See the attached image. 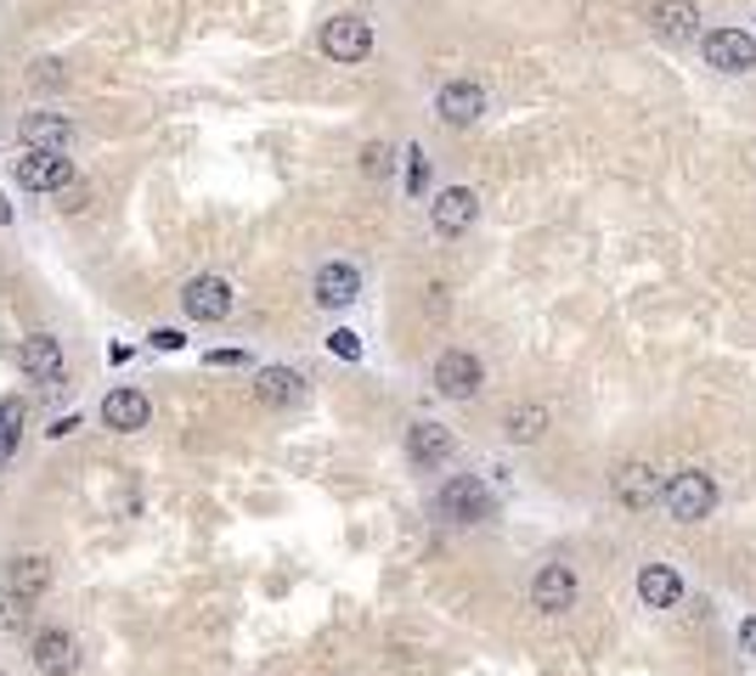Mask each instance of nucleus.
Segmentation results:
<instances>
[{"label":"nucleus","instance_id":"obj_23","mask_svg":"<svg viewBox=\"0 0 756 676\" xmlns=\"http://www.w3.org/2000/svg\"><path fill=\"white\" fill-rule=\"evenodd\" d=\"M23 417H29V406H23L18 395H7V401H0V462H7V457L18 451V434H23Z\"/></svg>","mask_w":756,"mask_h":676},{"label":"nucleus","instance_id":"obj_20","mask_svg":"<svg viewBox=\"0 0 756 676\" xmlns=\"http://www.w3.org/2000/svg\"><path fill=\"white\" fill-rule=\"evenodd\" d=\"M34 665H40L45 676H68V670L79 665L74 637H68V632H40V637H34Z\"/></svg>","mask_w":756,"mask_h":676},{"label":"nucleus","instance_id":"obj_22","mask_svg":"<svg viewBox=\"0 0 756 676\" xmlns=\"http://www.w3.org/2000/svg\"><path fill=\"white\" fill-rule=\"evenodd\" d=\"M503 434H508L514 446H537L542 434H548V406H514L503 417Z\"/></svg>","mask_w":756,"mask_h":676},{"label":"nucleus","instance_id":"obj_2","mask_svg":"<svg viewBox=\"0 0 756 676\" xmlns=\"http://www.w3.org/2000/svg\"><path fill=\"white\" fill-rule=\"evenodd\" d=\"M435 508H441V519H452V524H475V519L492 513V491H486L480 473H452L446 486H441V497H435Z\"/></svg>","mask_w":756,"mask_h":676},{"label":"nucleus","instance_id":"obj_4","mask_svg":"<svg viewBox=\"0 0 756 676\" xmlns=\"http://www.w3.org/2000/svg\"><path fill=\"white\" fill-rule=\"evenodd\" d=\"M576 569L571 564H542L537 581H531V609L537 614H571L576 609Z\"/></svg>","mask_w":756,"mask_h":676},{"label":"nucleus","instance_id":"obj_19","mask_svg":"<svg viewBox=\"0 0 756 676\" xmlns=\"http://www.w3.org/2000/svg\"><path fill=\"white\" fill-rule=\"evenodd\" d=\"M18 135H23V148H45V153H63L74 130H68V119H63V113H23Z\"/></svg>","mask_w":756,"mask_h":676},{"label":"nucleus","instance_id":"obj_27","mask_svg":"<svg viewBox=\"0 0 756 676\" xmlns=\"http://www.w3.org/2000/svg\"><path fill=\"white\" fill-rule=\"evenodd\" d=\"M327 350H334L339 361H361V338H356L350 327H339L334 338H327Z\"/></svg>","mask_w":756,"mask_h":676},{"label":"nucleus","instance_id":"obj_16","mask_svg":"<svg viewBox=\"0 0 756 676\" xmlns=\"http://www.w3.org/2000/svg\"><path fill=\"white\" fill-rule=\"evenodd\" d=\"M638 598H644V609H678L683 575H678L672 564H644V569H638Z\"/></svg>","mask_w":756,"mask_h":676},{"label":"nucleus","instance_id":"obj_28","mask_svg":"<svg viewBox=\"0 0 756 676\" xmlns=\"http://www.w3.org/2000/svg\"><path fill=\"white\" fill-rule=\"evenodd\" d=\"M57 198H63L57 209H85V186H79V181H68V186L57 192Z\"/></svg>","mask_w":756,"mask_h":676},{"label":"nucleus","instance_id":"obj_8","mask_svg":"<svg viewBox=\"0 0 756 676\" xmlns=\"http://www.w3.org/2000/svg\"><path fill=\"white\" fill-rule=\"evenodd\" d=\"M181 305L193 321H226L231 316V282L226 276H193L181 287Z\"/></svg>","mask_w":756,"mask_h":676},{"label":"nucleus","instance_id":"obj_32","mask_svg":"<svg viewBox=\"0 0 756 676\" xmlns=\"http://www.w3.org/2000/svg\"><path fill=\"white\" fill-rule=\"evenodd\" d=\"M7 220H12V204H7V198H0V226H7Z\"/></svg>","mask_w":756,"mask_h":676},{"label":"nucleus","instance_id":"obj_18","mask_svg":"<svg viewBox=\"0 0 756 676\" xmlns=\"http://www.w3.org/2000/svg\"><path fill=\"white\" fill-rule=\"evenodd\" d=\"M45 587H52V558H40V553H23V558H12L7 564V592H18V598H45Z\"/></svg>","mask_w":756,"mask_h":676},{"label":"nucleus","instance_id":"obj_13","mask_svg":"<svg viewBox=\"0 0 756 676\" xmlns=\"http://www.w3.org/2000/svg\"><path fill=\"white\" fill-rule=\"evenodd\" d=\"M435 113L446 119V124H475L480 113H486V90L475 85V79H452V85H441V96H435Z\"/></svg>","mask_w":756,"mask_h":676},{"label":"nucleus","instance_id":"obj_24","mask_svg":"<svg viewBox=\"0 0 756 676\" xmlns=\"http://www.w3.org/2000/svg\"><path fill=\"white\" fill-rule=\"evenodd\" d=\"M396 170V159H390V148H385V141H367V148H361V175H390Z\"/></svg>","mask_w":756,"mask_h":676},{"label":"nucleus","instance_id":"obj_14","mask_svg":"<svg viewBox=\"0 0 756 676\" xmlns=\"http://www.w3.org/2000/svg\"><path fill=\"white\" fill-rule=\"evenodd\" d=\"M649 29H655L660 40L683 45V40H694V29H700V7H694V0H655V7H649Z\"/></svg>","mask_w":756,"mask_h":676},{"label":"nucleus","instance_id":"obj_5","mask_svg":"<svg viewBox=\"0 0 756 676\" xmlns=\"http://www.w3.org/2000/svg\"><path fill=\"white\" fill-rule=\"evenodd\" d=\"M700 52H705V68H717V74H745V68H756V40H750L745 29H712Z\"/></svg>","mask_w":756,"mask_h":676},{"label":"nucleus","instance_id":"obj_9","mask_svg":"<svg viewBox=\"0 0 756 676\" xmlns=\"http://www.w3.org/2000/svg\"><path fill=\"white\" fill-rule=\"evenodd\" d=\"M68 181H74V164H68L63 153L29 148V153L18 159V186H29V192H63Z\"/></svg>","mask_w":756,"mask_h":676},{"label":"nucleus","instance_id":"obj_12","mask_svg":"<svg viewBox=\"0 0 756 676\" xmlns=\"http://www.w3.org/2000/svg\"><path fill=\"white\" fill-rule=\"evenodd\" d=\"M18 367L34 378V383H63V345L52 332H29L18 345Z\"/></svg>","mask_w":756,"mask_h":676},{"label":"nucleus","instance_id":"obj_6","mask_svg":"<svg viewBox=\"0 0 756 676\" xmlns=\"http://www.w3.org/2000/svg\"><path fill=\"white\" fill-rule=\"evenodd\" d=\"M609 491H616V502L627 513H649L660 502V473L649 462H622L616 473H609Z\"/></svg>","mask_w":756,"mask_h":676},{"label":"nucleus","instance_id":"obj_25","mask_svg":"<svg viewBox=\"0 0 756 676\" xmlns=\"http://www.w3.org/2000/svg\"><path fill=\"white\" fill-rule=\"evenodd\" d=\"M29 620V598H18V592H7L0 598V625H7V632H18V625Z\"/></svg>","mask_w":756,"mask_h":676},{"label":"nucleus","instance_id":"obj_7","mask_svg":"<svg viewBox=\"0 0 756 676\" xmlns=\"http://www.w3.org/2000/svg\"><path fill=\"white\" fill-rule=\"evenodd\" d=\"M372 52V29L361 18H334V23H322V57H334V63H361Z\"/></svg>","mask_w":756,"mask_h":676},{"label":"nucleus","instance_id":"obj_26","mask_svg":"<svg viewBox=\"0 0 756 676\" xmlns=\"http://www.w3.org/2000/svg\"><path fill=\"white\" fill-rule=\"evenodd\" d=\"M423 181H430V164H423V148H407V192L418 198Z\"/></svg>","mask_w":756,"mask_h":676},{"label":"nucleus","instance_id":"obj_31","mask_svg":"<svg viewBox=\"0 0 756 676\" xmlns=\"http://www.w3.org/2000/svg\"><path fill=\"white\" fill-rule=\"evenodd\" d=\"M739 643H745V648L756 654V620H745V625H739Z\"/></svg>","mask_w":756,"mask_h":676},{"label":"nucleus","instance_id":"obj_15","mask_svg":"<svg viewBox=\"0 0 756 676\" xmlns=\"http://www.w3.org/2000/svg\"><path fill=\"white\" fill-rule=\"evenodd\" d=\"M452 446H457L452 428H441V423H430V417L407 428V457H412L418 468H441V462L452 457Z\"/></svg>","mask_w":756,"mask_h":676},{"label":"nucleus","instance_id":"obj_30","mask_svg":"<svg viewBox=\"0 0 756 676\" xmlns=\"http://www.w3.org/2000/svg\"><path fill=\"white\" fill-rule=\"evenodd\" d=\"M34 85H57V63H34Z\"/></svg>","mask_w":756,"mask_h":676},{"label":"nucleus","instance_id":"obj_11","mask_svg":"<svg viewBox=\"0 0 756 676\" xmlns=\"http://www.w3.org/2000/svg\"><path fill=\"white\" fill-rule=\"evenodd\" d=\"M475 215H480V198L468 186H446L441 198L430 204V220H435L441 237H463L468 226H475Z\"/></svg>","mask_w":756,"mask_h":676},{"label":"nucleus","instance_id":"obj_17","mask_svg":"<svg viewBox=\"0 0 756 676\" xmlns=\"http://www.w3.org/2000/svg\"><path fill=\"white\" fill-rule=\"evenodd\" d=\"M148 417H153V406H148V395H141V390H108V401H102V423H108L114 434H136V428H148Z\"/></svg>","mask_w":756,"mask_h":676},{"label":"nucleus","instance_id":"obj_29","mask_svg":"<svg viewBox=\"0 0 756 676\" xmlns=\"http://www.w3.org/2000/svg\"><path fill=\"white\" fill-rule=\"evenodd\" d=\"M153 350H181V332L175 327H153Z\"/></svg>","mask_w":756,"mask_h":676},{"label":"nucleus","instance_id":"obj_21","mask_svg":"<svg viewBox=\"0 0 756 676\" xmlns=\"http://www.w3.org/2000/svg\"><path fill=\"white\" fill-rule=\"evenodd\" d=\"M255 395H260L266 406H294V401L305 395V378H300L294 367H266L260 383H255Z\"/></svg>","mask_w":756,"mask_h":676},{"label":"nucleus","instance_id":"obj_3","mask_svg":"<svg viewBox=\"0 0 756 676\" xmlns=\"http://www.w3.org/2000/svg\"><path fill=\"white\" fill-rule=\"evenodd\" d=\"M435 390H441L446 401H475V395L486 390V367H480V356H468V350H446V356L435 361Z\"/></svg>","mask_w":756,"mask_h":676},{"label":"nucleus","instance_id":"obj_10","mask_svg":"<svg viewBox=\"0 0 756 676\" xmlns=\"http://www.w3.org/2000/svg\"><path fill=\"white\" fill-rule=\"evenodd\" d=\"M311 294H316L322 310H345V305H356V294H361V271L345 265V260H327V265L316 271V282H311Z\"/></svg>","mask_w":756,"mask_h":676},{"label":"nucleus","instance_id":"obj_1","mask_svg":"<svg viewBox=\"0 0 756 676\" xmlns=\"http://www.w3.org/2000/svg\"><path fill=\"white\" fill-rule=\"evenodd\" d=\"M660 508H667V519H678V524L712 519V508H717V479L700 473V468H678L672 479H660Z\"/></svg>","mask_w":756,"mask_h":676}]
</instances>
